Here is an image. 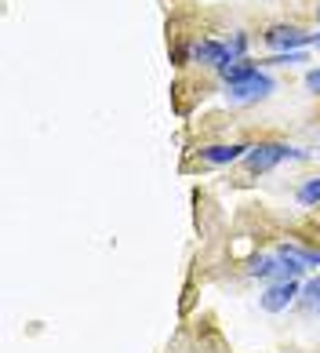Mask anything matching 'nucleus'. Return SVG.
Masks as SVG:
<instances>
[{"label":"nucleus","mask_w":320,"mask_h":353,"mask_svg":"<svg viewBox=\"0 0 320 353\" xmlns=\"http://www.w3.org/2000/svg\"><path fill=\"white\" fill-rule=\"evenodd\" d=\"M306 88H310V91H320V70H310V73H306Z\"/></svg>","instance_id":"13"},{"label":"nucleus","mask_w":320,"mask_h":353,"mask_svg":"<svg viewBox=\"0 0 320 353\" xmlns=\"http://www.w3.org/2000/svg\"><path fill=\"white\" fill-rule=\"evenodd\" d=\"M277 255L280 259H291V263H299V266H320V252H313V248H299V244H280L277 248Z\"/></svg>","instance_id":"8"},{"label":"nucleus","mask_w":320,"mask_h":353,"mask_svg":"<svg viewBox=\"0 0 320 353\" xmlns=\"http://www.w3.org/2000/svg\"><path fill=\"white\" fill-rule=\"evenodd\" d=\"M284 157H302V153H295L291 146H284V142H259V146H251L248 150V168L251 172H270V168H277L280 161H284Z\"/></svg>","instance_id":"1"},{"label":"nucleus","mask_w":320,"mask_h":353,"mask_svg":"<svg viewBox=\"0 0 320 353\" xmlns=\"http://www.w3.org/2000/svg\"><path fill=\"white\" fill-rule=\"evenodd\" d=\"M302 295V288H299V281H273L266 292L259 295V306L266 310V313H284L295 299Z\"/></svg>","instance_id":"2"},{"label":"nucleus","mask_w":320,"mask_h":353,"mask_svg":"<svg viewBox=\"0 0 320 353\" xmlns=\"http://www.w3.org/2000/svg\"><path fill=\"white\" fill-rule=\"evenodd\" d=\"M317 19H320V8H317Z\"/></svg>","instance_id":"15"},{"label":"nucleus","mask_w":320,"mask_h":353,"mask_svg":"<svg viewBox=\"0 0 320 353\" xmlns=\"http://www.w3.org/2000/svg\"><path fill=\"white\" fill-rule=\"evenodd\" d=\"M251 146H240V142H233V146H204L200 150V161H208V164H233L240 161V157H248Z\"/></svg>","instance_id":"6"},{"label":"nucleus","mask_w":320,"mask_h":353,"mask_svg":"<svg viewBox=\"0 0 320 353\" xmlns=\"http://www.w3.org/2000/svg\"><path fill=\"white\" fill-rule=\"evenodd\" d=\"M219 73H222V81L233 88L240 81H248V77H255L259 70H255V62H248V59H233V62H226V66H219Z\"/></svg>","instance_id":"7"},{"label":"nucleus","mask_w":320,"mask_h":353,"mask_svg":"<svg viewBox=\"0 0 320 353\" xmlns=\"http://www.w3.org/2000/svg\"><path fill=\"white\" fill-rule=\"evenodd\" d=\"M310 41H313V37L302 33L299 26H273V30L266 33V44H270L273 51H280V55H288V51H302Z\"/></svg>","instance_id":"3"},{"label":"nucleus","mask_w":320,"mask_h":353,"mask_svg":"<svg viewBox=\"0 0 320 353\" xmlns=\"http://www.w3.org/2000/svg\"><path fill=\"white\" fill-rule=\"evenodd\" d=\"M273 91V81L266 73H255L248 77V81H240L230 88V102H237V106H244V102H255V99H266Z\"/></svg>","instance_id":"4"},{"label":"nucleus","mask_w":320,"mask_h":353,"mask_svg":"<svg viewBox=\"0 0 320 353\" xmlns=\"http://www.w3.org/2000/svg\"><path fill=\"white\" fill-rule=\"evenodd\" d=\"M299 204H302V208L320 204V175H317V179H306L302 186H299Z\"/></svg>","instance_id":"9"},{"label":"nucleus","mask_w":320,"mask_h":353,"mask_svg":"<svg viewBox=\"0 0 320 353\" xmlns=\"http://www.w3.org/2000/svg\"><path fill=\"white\" fill-rule=\"evenodd\" d=\"M317 48H320V37H317Z\"/></svg>","instance_id":"14"},{"label":"nucleus","mask_w":320,"mask_h":353,"mask_svg":"<svg viewBox=\"0 0 320 353\" xmlns=\"http://www.w3.org/2000/svg\"><path fill=\"white\" fill-rule=\"evenodd\" d=\"M302 306L320 313V277H313V281L302 284Z\"/></svg>","instance_id":"10"},{"label":"nucleus","mask_w":320,"mask_h":353,"mask_svg":"<svg viewBox=\"0 0 320 353\" xmlns=\"http://www.w3.org/2000/svg\"><path fill=\"white\" fill-rule=\"evenodd\" d=\"M244 48H248V33H237L230 41V59H244Z\"/></svg>","instance_id":"12"},{"label":"nucleus","mask_w":320,"mask_h":353,"mask_svg":"<svg viewBox=\"0 0 320 353\" xmlns=\"http://www.w3.org/2000/svg\"><path fill=\"white\" fill-rule=\"evenodd\" d=\"M295 62H306V51H288V55H273V59H266V66H295Z\"/></svg>","instance_id":"11"},{"label":"nucleus","mask_w":320,"mask_h":353,"mask_svg":"<svg viewBox=\"0 0 320 353\" xmlns=\"http://www.w3.org/2000/svg\"><path fill=\"white\" fill-rule=\"evenodd\" d=\"M193 59L204 62V66H226L230 59V44H219V41H200L193 44Z\"/></svg>","instance_id":"5"}]
</instances>
